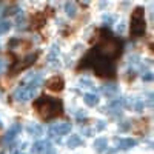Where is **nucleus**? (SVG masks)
Wrapping results in <instances>:
<instances>
[{"label":"nucleus","instance_id":"4468645a","mask_svg":"<svg viewBox=\"0 0 154 154\" xmlns=\"http://www.w3.org/2000/svg\"><path fill=\"white\" fill-rule=\"evenodd\" d=\"M102 91H103L108 97H112V96H116L117 94V91H119V88L116 86L114 83H106V85H103L102 86Z\"/></svg>","mask_w":154,"mask_h":154},{"label":"nucleus","instance_id":"9b49d317","mask_svg":"<svg viewBox=\"0 0 154 154\" xmlns=\"http://www.w3.org/2000/svg\"><path fill=\"white\" fill-rule=\"evenodd\" d=\"M51 143L48 142V140H38V142H35L32 145V154H43L45 149L49 146Z\"/></svg>","mask_w":154,"mask_h":154},{"label":"nucleus","instance_id":"ddd939ff","mask_svg":"<svg viewBox=\"0 0 154 154\" xmlns=\"http://www.w3.org/2000/svg\"><path fill=\"white\" fill-rule=\"evenodd\" d=\"M83 102L88 106H96V105H99V97L94 93H86L83 96Z\"/></svg>","mask_w":154,"mask_h":154},{"label":"nucleus","instance_id":"20e7f679","mask_svg":"<svg viewBox=\"0 0 154 154\" xmlns=\"http://www.w3.org/2000/svg\"><path fill=\"white\" fill-rule=\"evenodd\" d=\"M71 131V123L68 122H60V123H53L49 126V136L51 137H59L65 136Z\"/></svg>","mask_w":154,"mask_h":154},{"label":"nucleus","instance_id":"7ed1b4c3","mask_svg":"<svg viewBox=\"0 0 154 154\" xmlns=\"http://www.w3.org/2000/svg\"><path fill=\"white\" fill-rule=\"evenodd\" d=\"M35 88H29L26 85H20L16 91H14V99L17 102H22V103H25V102L31 100L34 96H35Z\"/></svg>","mask_w":154,"mask_h":154},{"label":"nucleus","instance_id":"a878e982","mask_svg":"<svg viewBox=\"0 0 154 154\" xmlns=\"http://www.w3.org/2000/svg\"><path fill=\"white\" fill-rule=\"evenodd\" d=\"M123 29H125V23H123V22H120V25L117 26V31L122 34V32H123Z\"/></svg>","mask_w":154,"mask_h":154},{"label":"nucleus","instance_id":"f257e3e1","mask_svg":"<svg viewBox=\"0 0 154 154\" xmlns=\"http://www.w3.org/2000/svg\"><path fill=\"white\" fill-rule=\"evenodd\" d=\"M34 108L38 111V114L43 119H53L56 116L62 114V111H63L62 102L57 99H53V97H48V96L38 97L34 102Z\"/></svg>","mask_w":154,"mask_h":154},{"label":"nucleus","instance_id":"0eeeda50","mask_svg":"<svg viewBox=\"0 0 154 154\" xmlns=\"http://www.w3.org/2000/svg\"><path fill=\"white\" fill-rule=\"evenodd\" d=\"M63 86H65V83H63V79H62V77H57V75L51 77V79L46 82V88L51 89V91H56V93H57V91H62Z\"/></svg>","mask_w":154,"mask_h":154},{"label":"nucleus","instance_id":"f3484780","mask_svg":"<svg viewBox=\"0 0 154 154\" xmlns=\"http://www.w3.org/2000/svg\"><path fill=\"white\" fill-rule=\"evenodd\" d=\"M9 29H11V22H8V20L0 22V34H6Z\"/></svg>","mask_w":154,"mask_h":154},{"label":"nucleus","instance_id":"f8f14e48","mask_svg":"<svg viewBox=\"0 0 154 154\" xmlns=\"http://www.w3.org/2000/svg\"><path fill=\"white\" fill-rule=\"evenodd\" d=\"M93 148L96 149V152H105L106 151V148H108V140L105 139V137H100V139H97V140H94V145H93Z\"/></svg>","mask_w":154,"mask_h":154},{"label":"nucleus","instance_id":"9d476101","mask_svg":"<svg viewBox=\"0 0 154 154\" xmlns=\"http://www.w3.org/2000/svg\"><path fill=\"white\" fill-rule=\"evenodd\" d=\"M26 131H28V134L32 136V137H40V136L43 134V128L38 125V123H29V125L26 126Z\"/></svg>","mask_w":154,"mask_h":154},{"label":"nucleus","instance_id":"6e6552de","mask_svg":"<svg viewBox=\"0 0 154 154\" xmlns=\"http://www.w3.org/2000/svg\"><path fill=\"white\" fill-rule=\"evenodd\" d=\"M20 130H22V126L20 123H12L9 128H8V131H6V136H5V142H12L19 134H20Z\"/></svg>","mask_w":154,"mask_h":154},{"label":"nucleus","instance_id":"4be33fe9","mask_svg":"<svg viewBox=\"0 0 154 154\" xmlns=\"http://www.w3.org/2000/svg\"><path fill=\"white\" fill-rule=\"evenodd\" d=\"M105 126H106V123H105L103 120H99L97 125H96V130H97V131H102V130H105Z\"/></svg>","mask_w":154,"mask_h":154},{"label":"nucleus","instance_id":"393cba45","mask_svg":"<svg viewBox=\"0 0 154 154\" xmlns=\"http://www.w3.org/2000/svg\"><path fill=\"white\" fill-rule=\"evenodd\" d=\"M112 20H114V17H111V16H103V22H105V23L111 25V23H112Z\"/></svg>","mask_w":154,"mask_h":154},{"label":"nucleus","instance_id":"6ab92c4d","mask_svg":"<svg viewBox=\"0 0 154 154\" xmlns=\"http://www.w3.org/2000/svg\"><path fill=\"white\" fill-rule=\"evenodd\" d=\"M143 106H145V105H143V100L137 99V100H136V105H134L136 111H137V112H142V111H143Z\"/></svg>","mask_w":154,"mask_h":154},{"label":"nucleus","instance_id":"aec40b11","mask_svg":"<svg viewBox=\"0 0 154 154\" xmlns=\"http://www.w3.org/2000/svg\"><path fill=\"white\" fill-rule=\"evenodd\" d=\"M80 85H82V86L85 85L86 88H91V86H94V85H93V82L89 80V79H80Z\"/></svg>","mask_w":154,"mask_h":154},{"label":"nucleus","instance_id":"cd10ccee","mask_svg":"<svg viewBox=\"0 0 154 154\" xmlns=\"http://www.w3.org/2000/svg\"><path fill=\"white\" fill-rule=\"evenodd\" d=\"M85 116H86V114H85L83 111H82V112H77V117H79V119H85Z\"/></svg>","mask_w":154,"mask_h":154},{"label":"nucleus","instance_id":"423d86ee","mask_svg":"<svg viewBox=\"0 0 154 154\" xmlns=\"http://www.w3.org/2000/svg\"><path fill=\"white\" fill-rule=\"evenodd\" d=\"M22 85H26V86H29V88H38L42 85V74L40 72H34V74H29V75H26L23 79V82H22Z\"/></svg>","mask_w":154,"mask_h":154},{"label":"nucleus","instance_id":"1a4fd4ad","mask_svg":"<svg viewBox=\"0 0 154 154\" xmlns=\"http://www.w3.org/2000/svg\"><path fill=\"white\" fill-rule=\"evenodd\" d=\"M117 143H119L120 149L126 151V149L136 146V145H137V140H136V139H131V137H128V139H117Z\"/></svg>","mask_w":154,"mask_h":154},{"label":"nucleus","instance_id":"b1692460","mask_svg":"<svg viewBox=\"0 0 154 154\" xmlns=\"http://www.w3.org/2000/svg\"><path fill=\"white\" fill-rule=\"evenodd\" d=\"M43 154H57V152H56V149H54L53 146L49 145V146H48V148L45 149V152H43Z\"/></svg>","mask_w":154,"mask_h":154},{"label":"nucleus","instance_id":"412c9836","mask_svg":"<svg viewBox=\"0 0 154 154\" xmlns=\"http://www.w3.org/2000/svg\"><path fill=\"white\" fill-rule=\"evenodd\" d=\"M130 126H131V123H130V122H122V123L119 125V130H120V131H126Z\"/></svg>","mask_w":154,"mask_h":154},{"label":"nucleus","instance_id":"bb28decb","mask_svg":"<svg viewBox=\"0 0 154 154\" xmlns=\"http://www.w3.org/2000/svg\"><path fill=\"white\" fill-rule=\"evenodd\" d=\"M3 69H5V62H3L2 59H0V72H2Z\"/></svg>","mask_w":154,"mask_h":154},{"label":"nucleus","instance_id":"f03ea898","mask_svg":"<svg viewBox=\"0 0 154 154\" xmlns=\"http://www.w3.org/2000/svg\"><path fill=\"white\" fill-rule=\"evenodd\" d=\"M145 9L142 6H137L133 11V16H131V34L134 37H140L145 32Z\"/></svg>","mask_w":154,"mask_h":154},{"label":"nucleus","instance_id":"5701e85b","mask_svg":"<svg viewBox=\"0 0 154 154\" xmlns=\"http://www.w3.org/2000/svg\"><path fill=\"white\" fill-rule=\"evenodd\" d=\"M142 79H143V82H151L152 80V74L151 72H146L145 75H142Z\"/></svg>","mask_w":154,"mask_h":154},{"label":"nucleus","instance_id":"a211bd4d","mask_svg":"<svg viewBox=\"0 0 154 154\" xmlns=\"http://www.w3.org/2000/svg\"><path fill=\"white\" fill-rule=\"evenodd\" d=\"M32 20H34V23H35L34 26L40 28L42 25L45 23V16H43V14H37V16H34V19H32Z\"/></svg>","mask_w":154,"mask_h":154},{"label":"nucleus","instance_id":"39448f33","mask_svg":"<svg viewBox=\"0 0 154 154\" xmlns=\"http://www.w3.org/2000/svg\"><path fill=\"white\" fill-rule=\"evenodd\" d=\"M35 60H37V54H29V56H26V57L22 60V63H16V65L12 66V69H11V75H14L16 72H19V71H22V69H25V68L31 66Z\"/></svg>","mask_w":154,"mask_h":154},{"label":"nucleus","instance_id":"c85d7f7f","mask_svg":"<svg viewBox=\"0 0 154 154\" xmlns=\"http://www.w3.org/2000/svg\"><path fill=\"white\" fill-rule=\"evenodd\" d=\"M22 154H23V152H22Z\"/></svg>","mask_w":154,"mask_h":154},{"label":"nucleus","instance_id":"dca6fc26","mask_svg":"<svg viewBox=\"0 0 154 154\" xmlns=\"http://www.w3.org/2000/svg\"><path fill=\"white\" fill-rule=\"evenodd\" d=\"M65 12H66V16L68 17H75V14H77V8H75V3H72V2H66L65 3Z\"/></svg>","mask_w":154,"mask_h":154},{"label":"nucleus","instance_id":"2eb2a0df","mask_svg":"<svg viewBox=\"0 0 154 154\" xmlns=\"http://www.w3.org/2000/svg\"><path fill=\"white\" fill-rule=\"evenodd\" d=\"M83 142H82V139L77 136V134H71L69 139H68V148H77V146H80Z\"/></svg>","mask_w":154,"mask_h":154}]
</instances>
